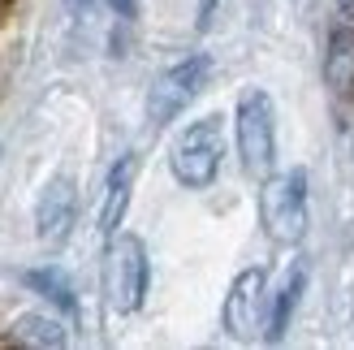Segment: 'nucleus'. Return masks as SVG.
<instances>
[{
  "instance_id": "1",
  "label": "nucleus",
  "mask_w": 354,
  "mask_h": 350,
  "mask_svg": "<svg viewBox=\"0 0 354 350\" xmlns=\"http://www.w3.org/2000/svg\"><path fill=\"white\" fill-rule=\"evenodd\" d=\"M259 221L277 247H294L307 234V173L303 169H286V173H268L259 190Z\"/></svg>"
},
{
  "instance_id": "2",
  "label": "nucleus",
  "mask_w": 354,
  "mask_h": 350,
  "mask_svg": "<svg viewBox=\"0 0 354 350\" xmlns=\"http://www.w3.org/2000/svg\"><path fill=\"white\" fill-rule=\"evenodd\" d=\"M234 134H238V156L242 169L263 178L277 160V113L268 91L259 86H246L238 95V113H234Z\"/></svg>"
},
{
  "instance_id": "3",
  "label": "nucleus",
  "mask_w": 354,
  "mask_h": 350,
  "mask_svg": "<svg viewBox=\"0 0 354 350\" xmlns=\"http://www.w3.org/2000/svg\"><path fill=\"white\" fill-rule=\"evenodd\" d=\"M221 156H225V126H221V117H199V121H190V126L182 130V138L173 143L169 165H173V178L182 186L203 190V186L216 182Z\"/></svg>"
},
{
  "instance_id": "4",
  "label": "nucleus",
  "mask_w": 354,
  "mask_h": 350,
  "mask_svg": "<svg viewBox=\"0 0 354 350\" xmlns=\"http://www.w3.org/2000/svg\"><path fill=\"white\" fill-rule=\"evenodd\" d=\"M104 290H109L113 311L130 316L143 307L147 294V247L138 234H113L109 255H104Z\"/></svg>"
},
{
  "instance_id": "5",
  "label": "nucleus",
  "mask_w": 354,
  "mask_h": 350,
  "mask_svg": "<svg viewBox=\"0 0 354 350\" xmlns=\"http://www.w3.org/2000/svg\"><path fill=\"white\" fill-rule=\"evenodd\" d=\"M207 74H212V57H207V52H194V57H186V61H177L173 69H165V74L151 82V91H147V121H151V126H169V121L203 91Z\"/></svg>"
},
{
  "instance_id": "6",
  "label": "nucleus",
  "mask_w": 354,
  "mask_h": 350,
  "mask_svg": "<svg viewBox=\"0 0 354 350\" xmlns=\"http://www.w3.org/2000/svg\"><path fill=\"white\" fill-rule=\"evenodd\" d=\"M263 290H268V273L263 268H242L234 286L225 294V329L238 342H251L263 320Z\"/></svg>"
},
{
  "instance_id": "7",
  "label": "nucleus",
  "mask_w": 354,
  "mask_h": 350,
  "mask_svg": "<svg viewBox=\"0 0 354 350\" xmlns=\"http://www.w3.org/2000/svg\"><path fill=\"white\" fill-rule=\"evenodd\" d=\"M74 217H78V190L69 178H52L39 195V208H35V225H39V242L57 247V242L69 238L74 230Z\"/></svg>"
},
{
  "instance_id": "8",
  "label": "nucleus",
  "mask_w": 354,
  "mask_h": 350,
  "mask_svg": "<svg viewBox=\"0 0 354 350\" xmlns=\"http://www.w3.org/2000/svg\"><path fill=\"white\" fill-rule=\"evenodd\" d=\"M134 178H138V156H121V160L109 169V182H104V203H100V234L104 238H113L117 225L126 221Z\"/></svg>"
},
{
  "instance_id": "9",
  "label": "nucleus",
  "mask_w": 354,
  "mask_h": 350,
  "mask_svg": "<svg viewBox=\"0 0 354 350\" xmlns=\"http://www.w3.org/2000/svg\"><path fill=\"white\" fill-rule=\"evenodd\" d=\"M324 78L337 95H354V30L337 26L328 35V57H324Z\"/></svg>"
},
{
  "instance_id": "10",
  "label": "nucleus",
  "mask_w": 354,
  "mask_h": 350,
  "mask_svg": "<svg viewBox=\"0 0 354 350\" xmlns=\"http://www.w3.org/2000/svg\"><path fill=\"white\" fill-rule=\"evenodd\" d=\"M17 346H39V350H57L65 346V324L57 316H39V311H26V316L13 320V333Z\"/></svg>"
},
{
  "instance_id": "11",
  "label": "nucleus",
  "mask_w": 354,
  "mask_h": 350,
  "mask_svg": "<svg viewBox=\"0 0 354 350\" xmlns=\"http://www.w3.org/2000/svg\"><path fill=\"white\" fill-rule=\"evenodd\" d=\"M303 286H307V273H303V264H294V268L286 273V282H281L277 299H272V311H268V338H272V342L290 329V316H294V307H298V294H303Z\"/></svg>"
},
{
  "instance_id": "12",
  "label": "nucleus",
  "mask_w": 354,
  "mask_h": 350,
  "mask_svg": "<svg viewBox=\"0 0 354 350\" xmlns=\"http://www.w3.org/2000/svg\"><path fill=\"white\" fill-rule=\"evenodd\" d=\"M22 282L35 290V294H44L48 303H57L61 311H78V299H74V286H69V277L61 268H30Z\"/></svg>"
},
{
  "instance_id": "13",
  "label": "nucleus",
  "mask_w": 354,
  "mask_h": 350,
  "mask_svg": "<svg viewBox=\"0 0 354 350\" xmlns=\"http://www.w3.org/2000/svg\"><path fill=\"white\" fill-rule=\"evenodd\" d=\"M212 9H216V0H203V5H199V26L212 22Z\"/></svg>"
},
{
  "instance_id": "14",
  "label": "nucleus",
  "mask_w": 354,
  "mask_h": 350,
  "mask_svg": "<svg viewBox=\"0 0 354 350\" xmlns=\"http://www.w3.org/2000/svg\"><path fill=\"white\" fill-rule=\"evenodd\" d=\"M113 5H117V13H126V17L134 13V0H113Z\"/></svg>"
},
{
  "instance_id": "15",
  "label": "nucleus",
  "mask_w": 354,
  "mask_h": 350,
  "mask_svg": "<svg viewBox=\"0 0 354 350\" xmlns=\"http://www.w3.org/2000/svg\"><path fill=\"white\" fill-rule=\"evenodd\" d=\"M342 5H346V9H354V0H342Z\"/></svg>"
}]
</instances>
